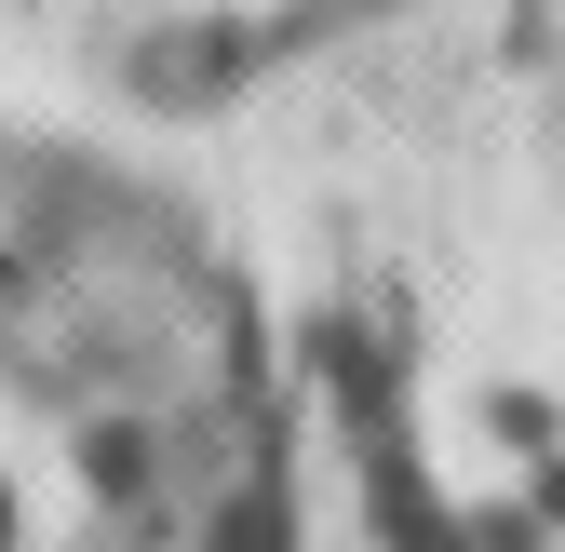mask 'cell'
<instances>
[{
  "label": "cell",
  "mask_w": 565,
  "mask_h": 552,
  "mask_svg": "<svg viewBox=\"0 0 565 552\" xmlns=\"http://www.w3.org/2000/svg\"><path fill=\"white\" fill-rule=\"evenodd\" d=\"M202 552H297V499H282L269 471H256V486H230L216 526H202Z\"/></svg>",
  "instance_id": "obj_1"
},
{
  "label": "cell",
  "mask_w": 565,
  "mask_h": 552,
  "mask_svg": "<svg viewBox=\"0 0 565 552\" xmlns=\"http://www.w3.org/2000/svg\"><path fill=\"white\" fill-rule=\"evenodd\" d=\"M82 458H95V486H108V499H135V486H149V445H135V432H95Z\"/></svg>",
  "instance_id": "obj_2"
},
{
  "label": "cell",
  "mask_w": 565,
  "mask_h": 552,
  "mask_svg": "<svg viewBox=\"0 0 565 552\" xmlns=\"http://www.w3.org/2000/svg\"><path fill=\"white\" fill-rule=\"evenodd\" d=\"M0 552H14V486H0Z\"/></svg>",
  "instance_id": "obj_3"
}]
</instances>
